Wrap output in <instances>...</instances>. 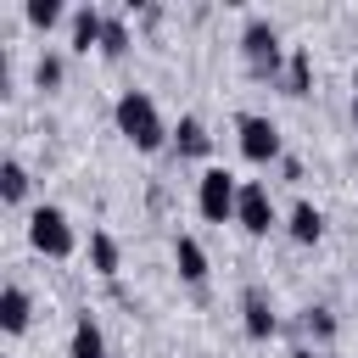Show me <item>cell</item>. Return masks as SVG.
Here are the masks:
<instances>
[{
	"label": "cell",
	"instance_id": "5",
	"mask_svg": "<svg viewBox=\"0 0 358 358\" xmlns=\"http://www.w3.org/2000/svg\"><path fill=\"white\" fill-rule=\"evenodd\" d=\"M235 134H241V157H246V162H257V168L280 162V151H285L280 123H274V117H263V112H246V117L235 123Z\"/></svg>",
	"mask_w": 358,
	"mask_h": 358
},
{
	"label": "cell",
	"instance_id": "13",
	"mask_svg": "<svg viewBox=\"0 0 358 358\" xmlns=\"http://www.w3.org/2000/svg\"><path fill=\"white\" fill-rule=\"evenodd\" d=\"M67 358H106V336H101V324L84 313L78 324H73V341H67Z\"/></svg>",
	"mask_w": 358,
	"mask_h": 358
},
{
	"label": "cell",
	"instance_id": "18",
	"mask_svg": "<svg viewBox=\"0 0 358 358\" xmlns=\"http://www.w3.org/2000/svg\"><path fill=\"white\" fill-rule=\"evenodd\" d=\"M302 330H308L313 341H336V313H330V308H308V313H302Z\"/></svg>",
	"mask_w": 358,
	"mask_h": 358
},
{
	"label": "cell",
	"instance_id": "8",
	"mask_svg": "<svg viewBox=\"0 0 358 358\" xmlns=\"http://www.w3.org/2000/svg\"><path fill=\"white\" fill-rule=\"evenodd\" d=\"M101 28H106V11L101 6H78L73 11V22H67V34H73V50H101Z\"/></svg>",
	"mask_w": 358,
	"mask_h": 358
},
{
	"label": "cell",
	"instance_id": "23",
	"mask_svg": "<svg viewBox=\"0 0 358 358\" xmlns=\"http://www.w3.org/2000/svg\"><path fill=\"white\" fill-rule=\"evenodd\" d=\"M352 123H358V101H352Z\"/></svg>",
	"mask_w": 358,
	"mask_h": 358
},
{
	"label": "cell",
	"instance_id": "10",
	"mask_svg": "<svg viewBox=\"0 0 358 358\" xmlns=\"http://www.w3.org/2000/svg\"><path fill=\"white\" fill-rule=\"evenodd\" d=\"M173 263H179V280H190V285L207 280V252H201L196 235H179V241H173Z\"/></svg>",
	"mask_w": 358,
	"mask_h": 358
},
{
	"label": "cell",
	"instance_id": "19",
	"mask_svg": "<svg viewBox=\"0 0 358 358\" xmlns=\"http://www.w3.org/2000/svg\"><path fill=\"white\" fill-rule=\"evenodd\" d=\"M34 84H39V90H56V84H62V56H56V50H45V56L34 62Z\"/></svg>",
	"mask_w": 358,
	"mask_h": 358
},
{
	"label": "cell",
	"instance_id": "12",
	"mask_svg": "<svg viewBox=\"0 0 358 358\" xmlns=\"http://www.w3.org/2000/svg\"><path fill=\"white\" fill-rule=\"evenodd\" d=\"M285 229H291V241L313 246V241L324 235V213H319L313 201H296V207H291V218H285Z\"/></svg>",
	"mask_w": 358,
	"mask_h": 358
},
{
	"label": "cell",
	"instance_id": "7",
	"mask_svg": "<svg viewBox=\"0 0 358 358\" xmlns=\"http://www.w3.org/2000/svg\"><path fill=\"white\" fill-rule=\"evenodd\" d=\"M241 324H246V336H252V341H268V336L280 330V319H274V302H268L257 285H246V296H241Z\"/></svg>",
	"mask_w": 358,
	"mask_h": 358
},
{
	"label": "cell",
	"instance_id": "3",
	"mask_svg": "<svg viewBox=\"0 0 358 358\" xmlns=\"http://www.w3.org/2000/svg\"><path fill=\"white\" fill-rule=\"evenodd\" d=\"M28 246H34V252H45V257H73L78 235H73L67 213L45 201V207H34V213H28Z\"/></svg>",
	"mask_w": 358,
	"mask_h": 358
},
{
	"label": "cell",
	"instance_id": "17",
	"mask_svg": "<svg viewBox=\"0 0 358 358\" xmlns=\"http://www.w3.org/2000/svg\"><path fill=\"white\" fill-rule=\"evenodd\" d=\"M101 50H106V56H123V50H129V22H123L117 11H106V28H101Z\"/></svg>",
	"mask_w": 358,
	"mask_h": 358
},
{
	"label": "cell",
	"instance_id": "6",
	"mask_svg": "<svg viewBox=\"0 0 358 358\" xmlns=\"http://www.w3.org/2000/svg\"><path fill=\"white\" fill-rule=\"evenodd\" d=\"M235 224L246 229V235H268L274 224H280V213H274V196L263 190V185H241V201H235Z\"/></svg>",
	"mask_w": 358,
	"mask_h": 358
},
{
	"label": "cell",
	"instance_id": "4",
	"mask_svg": "<svg viewBox=\"0 0 358 358\" xmlns=\"http://www.w3.org/2000/svg\"><path fill=\"white\" fill-rule=\"evenodd\" d=\"M235 201H241V179L229 168H207L196 179V207H201L207 224H229L235 218Z\"/></svg>",
	"mask_w": 358,
	"mask_h": 358
},
{
	"label": "cell",
	"instance_id": "9",
	"mask_svg": "<svg viewBox=\"0 0 358 358\" xmlns=\"http://www.w3.org/2000/svg\"><path fill=\"white\" fill-rule=\"evenodd\" d=\"M168 145H173L179 157H207V151H213V134H207V123H201V117H179Z\"/></svg>",
	"mask_w": 358,
	"mask_h": 358
},
{
	"label": "cell",
	"instance_id": "15",
	"mask_svg": "<svg viewBox=\"0 0 358 358\" xmlns=\"http://www.w3.org/2000/svg\"><path fill=\"white\" fill-rule=\"evenodd\" d=\"M117 263H123L117 241H112L106 229H90V268H95L101 280H112V274H117Z\"/></svg>",
	"mask_w": 358,
	"mask_h": 358
},
{
	"label": "cell",
	"instance_id": "11",
	"mask_svg": "<svg viewBox=\"0 0 358 358\" xmlns=\"http://www.w3.org/2000/svg\"><path fill=\"white\" fill-rule=\"evenodd\" d=\"M28 319H34L28 291H22V285H6V296H0V324H6V336H22V330H28Z\"/></svg>",
	"mask_w": 358,
	"mask_h": 358
},
{
	"label": "cell",
	"instance_id": "14",
	"mask_svg": "<svg viewBox=\"0 0 358 358\" xmlns=\"http://www.w3.org/2000/svg\"><path fill=\"white\" fill-rule=\"evenodd\" d=\"M280 90H285V95H308V90H313V56H308V50H291V56H285Z\"/></svg>",
	"mask_w": 358,
	"mask_h": 358
},
{
	"label": "cell",
	"instance_id": "20",
	"mask_svg": "<svg viewBox=\"0 0 358 358\" xmlns=\"http://www.w3.org/2000/svg\"><path fill=\"white\" fill-rule=\"evenodd\" d=\"M22 17H28L34 28H56V22H62V6H56V0H28Z\"/></svg>",
	"mask_w": 358,
	"mask_h": 358
},
{
	"label": "cell",
	"instance_id": "21",
	"mask_svg": "<svg viewBox=\"0 0 358 358\" xmlns=\"http://www.w3.org/2000/svg\"><path fill=\"white\" fill-rule=\"evenodd\" d=\"M291 358H324V352H313V347H296V352H291Z\"/></svg>",
	"mask_w": 358,
	"mask_h": 358
},
{
	"label": "cell",
	"instance_id": "2",
	"mask_svg": "<svg viewBox=\"0 0 358 358\" xmlns=\"http://www.w3.org/2000/svg\"><path fill=\"white\" fill-rule=\"evenodd\" d=\"M241 56H246V73L252 78H268V84H280V73H285V45H280V28L268 22V17H252L246 28H241Z\"/></svg>",
	"mask_w": 358,
	"mask_h": 358
},
{
	"label": "cell",
	"instance_id": "1",
	"mask_svg": "<svg viewBox=\"0 0 358 358\" xmlns=\"http://www.w3.org/2000/svg\"><path fill=\"white\" fill-rule=\"evenodd\" d=\"M112 117H117V134H123L134 151H162V145L173 140V129L162 123V112H157V101H151L145 90H123L117 106H112Z\"/></svg>",
	"mask_w": 358,
	"mask_h": 358
},
{
	"label": "cell",
	"instance_id": "16",
	"mask_svg": "<svg viewBox=\"0 0 358 358\" xmlns=\"http://www.w3.org/2000/svg\"><path fill=\"white\" fill-rule=\"evenodd\" d=\"M22 196H28V168H22L17 157H6V162H0V201L17 207Z\"/></svg>",
	"mask_w": 358,
	"mask_h": 358
},
{
	"label": "cell",
	"instance_id": "22",
	"mask_svg": "<svg viewBox=\"0 0 358 358\" xmlns=\"http://www.w3.org/2000/svg\"><path fill=\"white\" fill-rule=\"evenodd\" d=\"M352 101H358V73H352Z\"/></svg>",
	"mask_w": 358,
	"mask_h": 358
}]
</instances>
